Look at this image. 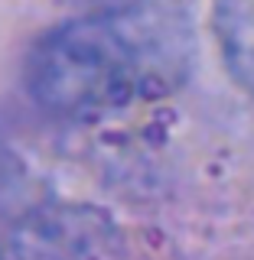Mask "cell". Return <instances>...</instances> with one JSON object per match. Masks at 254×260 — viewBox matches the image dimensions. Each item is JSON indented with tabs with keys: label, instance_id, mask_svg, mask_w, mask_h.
<instances>
[{
	"label": "cell",
	"instance_id": "2",
	"mask_svg": "<svg viewBox=\"0 0 254 260\" xmlns=\"http://www.w3.org/2000/svg\"><path fill=\"white\" fill-rule=\"evenodd\" d=\"M212 29L225 69L254 98V0H215Z\"/></svg>",
	"mask_w": 254,
	"mask_h": 260
},
{
	"label": "cell",
	"instance_id": "1",
	"mask_svg": "<svg viewBox=\"0 0 254 260\" xmlns=\"http://www.w3.org/2000/svg\"><path fill=\"white\" fill-rule=\"evenodd\" d=\"M176 69L179 49L170 23L130 7L49 29L30 52L26 88L49 114L92 120L150 94Z\"/></svg>",
	"mask_w": 254,
	"mask_h": 260
}]
</instances>
